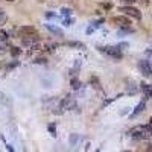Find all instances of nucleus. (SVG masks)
I'll list each match as a JSON object with an SVG mask.
<instances>
[{
  "label": "nucleus",
  "mask_w": 152,
  "mask_h": 152,
  "mask_svg": "<svg viewBox=\"0 0 152 152\" xmlns=\"http://www.w3.org/2000/svg\"><path fill=\"white\" fill-rule=\"evenodd\" d=\"M40 2H44V0H40Z\"/></svg>",
  "instance_id": "21"
},
{
  "label": "nucleus",
  "mask_w": 152,
  "mask_h": 152,
  "mask_svg": "<svg viewBox=\"0 0 152 152\" xmlns=\"http://www.w3.org/2000/svg\"><path fill=\"white\" fill-rule=\"evenodd\" d=\"M142 90H143V93H145L146 97H152V85L142 84Z\"/></svg>",
  "instance_id": "8"
},
{
  "label": "nucleus",
  "mask_w": 152,
  "mask_h": 152,
  "mask_svg": "<svg viewBox=\"0 0 152 152\" xmlns=\"http://www.w3.org/2000/svg\"><path fill=\"white\" fill-rule=\"evenodd\" d=\"M50 132L55 135V126H53V125H50Z\"/></svg>",
  "instance_id": "17"
},
{
  "label": "nucleus",
  "mask_w": 152,
  "mask_h": 152,
  "mask_svg": "<svg viewBox=\"0 0 152 152\" xmlns=\"http://www.w3.org/2000/svg\"><path fill=\"white\" fill-rule=\"evenodd\" d=\"M61 12H62V14H64V15H70V12H72V11H69L67 8H64V9H62Z\"/></svg>",
  "instance_id": "14"
},
{
  "label": "nucleus",
  "mask_w": 152,
  "mask_h": 152,
  "mask_svg": "<svg viewBox=\"0 0 152 152\" xmlns=\"http://www.w3.org/2000/svg\"><path fill=\"white\" fill-rule=\"evenodd\" d=\"M119 11H120V12H123L125 15L134 17V18H137V20H140V18H142L140 11H138V9H135V8H131V6H123V8H120Z\"/></svg>",
  "instance_id": "5"
},
{
  "label": "nucleus",
  "mask_w": 152,
  "mask_h": 152,
  "mask_svg": "<svg viewBox=\"0 0 152 152\" xmlns=\"http://www.w3.org/2000/svg\"><path fill=\"white\" fill-rule=\"evenodd\" d=\"M8 40V34L5 31H0V41H6Z\"/></svg>",
  "instance_id": "12"
},
{
  "label": "nucleus",
  "mask_w": 152,
  "mask_h": 152,
  "mask_svg": "<svg viewBox=\"0 0 152 152\" xmlns=\"http://www.w3.org/2000/svg\"><path fill=\"white\" fill-rule=\"evenodd\" d=\"M122 2H125V3H134L135 0H122Z\"/></svg>",
  "instance_id": "18"
},
{
  "label": "nucleus",
  "mask_w": 152,
  "mask_h": 152,
  "mask_svg": "<svg viewBox=\"0 0 152 152\" xmlns=\"http://www.w3.org/2000/svg\"><path fill=\"white\" fill-rule=\"evenodd\" d=\"M6 18H8V15L5 14L3 11H0V26H3V24L6 23Z\"/></svg>",
  "instance_id": "10"
},
{
  "label": "nucleus",
  "mask_w": 152,
  "mask_h": 152,
  "mask_svg": "<svg viewBox=\"0 0 152 152\" xmlns=\"http://www.w3.org/2000/svg\"><path fill=\"white\" fill-rule=\"evenodd\" d=\"M111 21H113L114 24H117V26H120V28H129V26H131V21L126 18V17H122V15L114 17Z\"/></svg>",
  "instance_id": "6"
},
{
  "label": "nucleus",
  "mask_w": 152,
  "mask_h": 152,
  "mask_svg": "<svg viewBox=\"0 0 152 152\" xmlns=\"http://www.w3.org/2000/svg\"><path fill=\"white\" fill-rule=\"evenodd\" d=\"M8 2H14V0H8Z\"/></svg>",
  "instance_id": "20"
},
{
  "label": "nucleus",
  "mask_w": 152,
  "mask_h": 152,
  "mask_svg": "<svg viewBox=\"0 0 152 152\" xmlns=\"http://www.w3.org/2000/svg\"><path fill=\"white\" fill-rule=\"evenodd\" d=\"M129 135L135 140H148V138H152V128L151 126H135L129 131Z\"/></svg>",
  "instance_id": "1"
},
{
  "label": "nucleus",
  "mask_w": 152,
  "mask_h": 152,
  "mask_svg": "<svg viewBox=\"0 0 152 152\" xmlns=\"http://www.w3.org/2000/svg\"><path fill=\"white\" fill-rule=\"evenodd\" d=\"M64 23H66V26H70V24H72V23H73V20H72V18H70V20H66V21H64Z\"/></svg>",
  "instance_id": "16"
},
{
  "label": "nucleus",
  "mask_w": 152,
  "mask_h": 152,
  "mask_svg": "<svg viewBox=\"0 0 152 152\" xmlns=\"http://www.w3.org/2000/svg\"><path fill=\"white\" fill-rule=\"evenodd\" d=\"M78 87H79V82L76 79H73V88H78Z\"/></svg>",
  "instance_id": "15"
},
{
  "label": "nucleus",
  "mask_w": 152,
  "mask_h": 152,
  "mask_svg": "<svg viewBox=\"0 0 152 152\" xmlns=\"http://www.w3.org/2000/svg\"><path fill=\"white\" fill-rule=\"evenodd\" d=\"M47 29H50L53 34H56V35H62V32L59 31V29H56V28H53V26H50V24H47Z\"/></svg>",
  "instance_id": "11"
},
{
  "label": "nucleus",
  "mask_w": 152,
  "mask_h": 152,
  "mask_svg": "<svg viewBox=\"0 0 152 152\" xmlns=\"http://www.w3.org/2000/svg\"><path fill=\"white\" fill-rule=\"evenodd\" d=\"M18 37L23 40L24 44H31L32 41H37L38 34H37L35 28H32V26H23L18 29Z\"/></svg>",
  "instance_id": "2"
},
{
  "label": "nucleus",
  "mask_w": 152,
  "mask_h": 152,
  "mask_svg": "<svg viewBox=\"0 0 152 152\" xmlns=\"http://www.w3.org/2000/svg\"><path fill=\"white\" fill-rule=\"evenodd\" d=\"M20 52H21V50H20L18 47H12V49H11V53L14 55V56H17V55H18Z\"/></svg>",
  "instance_id": "13"
},
{
  "label": "nucleus",
  "mask_w": 152,
  "mask_h": 152,
  "mask_svg": "<svg viewBox=\"0 0 152 152\" xmlns=\"http://www.w3.org/2000/svg\"><path fill=\"white\" fill-rule=\"evenodd\" d=\"M72 107H75V100L72 99V96H66L64 100L61 102V108L62 110H70Z\"/></svg>",
  "instance_id": "7"
},
{
  "label": "nucleus",
  "mask_w": 152,
  "mask_h": 152,
  "mask_svg": "<svg viewBox=\"0 0 152 152\" xmlns=\"http://www.w3.org/2000/svg\"><path fill=\"white\" fill-rule=\"evenodd\" d=\"M149 122H151V125H152V117H151V120H149Z\"/></svg>",
  "instance_id": "19"
},
{
  "label": "nucleus",
  "mask_w": 152,
  "mask_h": 152,
  "mask_svg": "<svg viewBox=\"0 0 152 152\" xmlns=\"http://www.w3.org/2000/svg\"><path fill=\"white\" fill-rule=\"evenodd\" d=\"M138 70L142 72V75L145 76V78H152V67L148 61H140L138 62Z\"/></svg>",
  "instance_id": "4"
},
{
  "label": "nucleus",
  "mask_w": 152,
  "mask_h": 152,
  "mask_svg": "<svg viewBox=\"0 0 152 152\" xmlns=\"http://www.w3.org/2000/svg\"><path fill=\"white\" fill-rule=\"evenodd\" d=\"M145 110V100H143V102H140V104H138L137 105V108L134 110V113L131 114V117H135V116H138V114H140L142 111Z\"/></svg>",
  "instance_id": "9"
},
{
  "label": "nucleus",
  "mask_w": 152,
  "mask_h": 152,
  "mask_svg": "<svg viewBox=\"0 0 152 152\" xmlns=\"http://www.w3.org/2000/svg\"><path fill=\"white\" fill-rule=\"evenodd\" d=\"M99 50L102 53H105V55H108V56H111V58H114V59H120L123 55H122V50H120V47H114V46H107V47H99Z\"/></svg>",
  "instance_id": "3"
}]
</instances>
